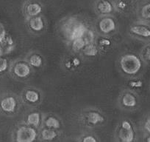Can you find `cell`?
Segmentation results:
<instances>
[{"mask_svg": "<svg viewBox=\"0 0 150 142\" xmlns=\"http://www.w3.org/2000/svg\"><path fill=\"white\" fill-rule=\"evenodd\" d=\"M142 66L141 59L132 53L125 54L119 59L121 70L128 76H135L138 73Z\"/></svg>", "mask_w": 150, "mask_h": 142, "instance_id": "6da1fadb", "label": "cell"}, {"mask_svg": "<svg viewBox=\"0 0 150 142\" xmlns=\"http://www.w3.org/2000/svg\"><path fill=\"white\" fill-rule=\"evenodd\" d=\"M17 107V101L15 97L10 95L2 98L0 101V108L5 113H13Z\"/></svg>", "mask_w": 150, "mask_h": 142, "instance_id": "8992f818", "label": "cell"}, {"mask_svg": "<svg viewBox=\"0 0 150 142\" xmlns=\"http://www.w3.org/2000/svg\"><path fill=\"white\" fill-rule=\"evenodd\" d=\"M41 137L44 141H52L57 137V133L54 129L47 127L41 130Z\"/></svg>", "mask_w": 150, "mask_h": 142, "instance_id": "5bb4252c", "label": "cell"}, {"mask_svg": "<svg viewBox=\"0 0 150 142\" xmlns=\"http://www.w3.org/2000/svg\"><path fill=\"white\" fill-rule=\"evenodd\" d=\"M28 26L33 31L41 32L45 28V22L41 16H36L28 19Z\"/></svg>", "mask_w": 150, "mask_h": 142, "instance_id": "9c48e42d", "label": "cell"}, {"mask_svg": "<svg viewBox=\"0 0 150 142\" xmlns=\"http://www.w3.org/2000/svg\"><path fill=\"white\" fill-rule=\"evenodd\" d=\"M99 44L102 46H109L110 45V41L108 40V39L103 38L100 42H99Z\"/></svg>", "mask_w": 150, "mask_h": 142, "instance_id": "cb8c5ba5", "label": "cell"}, {"mask_svg": "<svg viewBox=\"0 0 150 142\" xmlns=\"http://www.w3.org/2000/svg\"><path fill=\"white\" fill-rule=\"evenodd\" d=\"M24 97L30 103H37L40 99L39 93L35 90H27L24 94Z\"/></svg>", "mask_w": 150, "mask_h": 142, "instance_id": "2e32d148", "label": "cell"}, {"mask_svg": "<svg viewBox=\"0 0 150 142\" xmlns=\"http://www.w3.org/2000/svg\"><path fill=\"white\" fill-rule=\"evenodd\" d=\"M41 12H42V7L38 2H29L25 7V14L28 19L38 16Z\"/></svg>", "mask_w": 150, "mask_h": 142, "instance_id": "8fae6325", "label": "cell"}, {"mask_svg": "<svg viewBox=\"0 0 150 142\" xmlns=\"http://www.w3.org/2000/svg\"><path fill=\"white\" fill-rule=\"evenodd\" d=\"M119 137L123 142H131L134 140L135 133L132 125L128 121H123L119 132Z\"/></svg>", "mask_w": 150, "mask_h": 142, "instance_id": "277c9868", "label": "cell"}, {"mask_svg": "<svg viewBox=\"0 0 150 142\" xmlns=\"http://www.w3.org/2000/svg\"><path fill=\"white\" fill-rule=\"evenodd\" d=\"M144 55V58H145L146 60L150 62V47H146V48L145 49Z\"/></svg>", "mask_w": 150, "mask_h": 142, "instance_id": "603a6c76", "label": "cell"}, {"mask_svg": "<svg viewBox=\"0 0 150 142\" xmlns=\"http://www.w3.org/2000/svg\"><path fill=\"white\" fill-rule=\"evenodd\" d=\"M119 103H120L121 108L123 109H132L135 108L138 103L136 96L133 93L130 91H126L122 93V95L119 98Z\"/></svg>", "mask_w": 150, "mask_h": 142, "instance_id": "5b68a950", "label": "cell"}, {"mask_svg": "<svg viewBox=\"0 0 150 142\" xmlns=\"http://www.w3.org/2000/svg\"><path fill=\"white\" fill-rule=\"evenodd\" d=\"M66 66L67 68H71V63L70 62H68L66 64Z\"/></svg>", "mask_w": 150, "mask_h": 142, "instance_id": "83f0119b", "label": "cell"}, {"mask_svg": "<svg viewBox=\"0 0 150 142\" xmlns=\"http://www.w3.org/2000/svg\"><path fill=\"white\" fill-rule=\"evenodd\" d=\"M144 128L148 133H150V118H147L144 124Z\"/></svg>", "mask_w": 150, "mask_h": 142, "instance_id": "d4e9b609", "label": "cell"}, {"mask_svg": "<svg viewBox=\"0 0 150 142\" xmlns=\"http://www.w3.org/2000/svg\"><path fill=\"white\" fill-rule=\"evenodd\" d=\"M141 16L145 19H150V3L146 4L142 7L141 11Z\"/></svg>", "mask_w": 150, "mask_h": 142, "instance_id": "ffe728a7", "label": "cell"}, {"mask_svg": "<svg viewBox=\"0 0 150 142\" xmlns=\"http://www.w3.org/2000/svg\"><path fill=\"white\" fill-rule=\"evenodd\" d=\"M31 69L28 62H18L13 67V73L15 76L21 79L27 78L30 74Z\"/></svg>", "mask_w": 150, "mask_h": 142, "instance_id": "52a82bcc", "label": "cell"}, {"mask_svg": "<svg viewBox=\"0 0 150 142\" xmlns=\"http://www.w3.org/2000/svg\"><path fill=\"white\" fill-rule=\"evenodd\" d=\"M80 64V61L78 59H74L73 60V66H79Z\"/></svg>", "mask_w": 150, "mask_h": 142, "instance_id": "4316f807", "label": "cell"}, {"mask_svg": "<svg viewBox=\"0 0 150 142\" xmlns=\"http://www.w3.org/2000/svg\"><path fill=\"white\" fill-rule=\"evenodd\" d=\"M82 141H83V142H96V141H97V140H96V138H94V137H93V136H86V137H85Z\"/></svg>", "mask_w": 150, "mask_h": 142, "instance_id": "7402d4cb", "label": "cell"}, {"mask_svg": "<svg viewBox=\"0 0 150 142\" xmlns=\"http://www.w3.org/2000/svg\"><path fill=\"white\" fill-rule=\"evenodd\" d=\"M96 12L102 16L110 15L114 10V5L109 0H99L96 5Z\"/></svg>", "mask_w": 150, "mask_h": 142, "instance_id": "ba28073f", "label": "cell"}, {"mask_svg": "<svg viewBox=\"0 0 150 142\" xmlns=\"http://www.w3.org/2000/svg\"><path fill=\"white\" fill-rule=\"evenodd\" d=\"M129 85L132 87H141V85H142V82H140V81H138V82H132L129 83Z\"/></svg>", "mask_w": 150, "mask_h": 142, "instance_id": "484cf974", "label": "cell"}, {"mask_svg": "<svg viewBox=\"0 0 150 142\" xmlns=\"http://www.w3.org/2000/svg\"><path fill=\"white\" fill-rule=\"evenodd\" d=\"M27 62L30 66L34 67H40L42 65L43 60L40 55L33 54L29 58Z\"/></svg>", "mask_w": 150, "mask_h": 142, "instance_id": "ac0fdd59", "label": "cell"}, {"mask_svg": "<svg viewBox=\"0 0 150 142\" xmlns=\"http://www.w3.org/2000/svg\"><path fill=\"white\" fill-rule=\"evenodd\" d=\"M86 119L88 124L93 126L102 124L105 121V118L103 115L96 111H91L88 113L86 115Z\"/></svg>", "mask_w": 150, "mask_h": 142, "instance_id": "7c38bea8", "label": "cell"}, {"mask_svg": "<svg viewBox=\"0 0 150 142\" xmlns=\"http://www.w3.org/2000/svg\"><path fill=\"white\" fill-rule=\"evenodd\" d=\"M129 32L135 37L149 38L150 37V27L144 24H134L129 29Z\"/></svg>", "mask_w": 150, "mask_h": 142, "instance_id": "30bf717a", "label": "cell"}, {"mask_svg": "<svg viewBox=\"0 0 150 142\" xmlns=\"http://www.w3.org/2000/svg\"><path fill=\"white\" fill-rule=\"evenodd\" d=\"M8 66V61L4 58L0 57V73L5 72Z\"/></svg>", "mask_w": 150, "mask_h": 142, "instance_id": "44dd1931", "label": "cell"}, {"mask_svg": "<svg viewBox=\"0 0 150 142\" xmlns=\"http://www.w3.org/2000/svg\"><path fill=\"white\" fill-rule=\"evenodd\" d=\"M27 125H30L33 127H39L41 124V115L39 113H33L27 115V121H26Z\"/></svg>", "mask_w": 150, "mask_h": 142, "instance_id": "4fadbf2b", "label": "cell"}, {"mask_svg": "<svg viewBox=\"0 0 150 142\" xmlns=\"http://www.w3.org/2000/svg\"><path fill=\"white\" fill-rule=\"evenodd\" d=\"M97 31L102 36H108L117 29V23L113 17L110 15L102 16L97 22Z\"/></svg>", "mask_w": 150, "mask_h": 142, "instance_id": "7a4b0ae2", "label": "cell"}, {"mask_svg": "<svg viewBox=\"0 0 150 142\" xmlns=\"http://www.w3.org/2000/svg\"><path fill=\"white\" fill-rule=\"evenodd\" d=\"M147 141L150 142V136H149V138H148V139H147Z\"/></svg>", "mask_w": 150, "mask_h": 142, "instance_id": "f1b7e54d", "label": "cell"}, {"mask_svg": "<svg viewBox=\"0 0 150 142\" xmlns=\"http://www.w3.org/2000/svg\"><path fill=\"white\" fill-rule=\"evenodd\" d=\"M45 126L49 128L58 129L60 128V124L59 120L57 119L55 117L50 116L45 120Z\"/></svg>", "mask_w": 150, "mask_h": 142, "instance_id": "d6986e66", "label": "cell"}, {"mask_svg": "<svg viewBox=\"0 0 150 142\" xmlns=\"http://www.w3.org/2000/svg\"><path fill=\"white\" fill-rule=\"evenodd\" d=\"M83 53L87 56H95L99 53V50H98L97 47L93 43H91V44H88L84 49L83 50Z\"/></svg>", "mask_w": 150, "mask_h": 142, "instance_id": "e0dca14e", "label": "cell"}, {"mask_svg": "<svg viewBox=\"0 0 150 142\" xmlns=\"http://www.w3.org/2000/svg\"><path fill=\"white\" fill-rule=\"evenodd\" d=\"M38 133L35 129L30 125L22 126L16 131V141L33 142L37 138Z\"/></svg>", "mask_w": 150, "mask_h": 142, "instance_id": "3957f363", "label": "cell"}, {"mask_svg": "<svg viewBox=\"0 0 150 142\" xmlns=\"http://www.w3.org/2000/svg\"><path fill=\"white\" fill-rule=\"evenodd\" d=\"M86 45H87V42L83 37H79V38L75 39L71 41L72 49L75 52H78L80 50H83Z\"/></svg>", "mask_w": 150, "mask_h": 142, "instance_id": "9a60e30c", "label": "cell"}]
</instances>
